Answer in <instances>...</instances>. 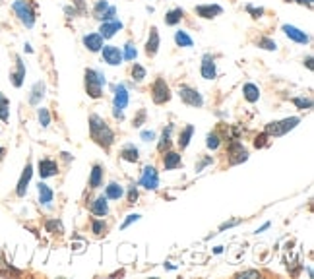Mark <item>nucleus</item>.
<instances>
[{
    "mask_svg": "<svg viewBox=\"0 0 314 279\" xmlns=\"http://www.w3.org/2000/svg\"><path fill=\"white\" fill-rule=\"evenodd\" d=\"M90 136L105 151L111 149L112 143H114V132H112V128L103 120V116L95 115V113L90 115Z\"/></svg>",
    "mask_w": 314,
    "mask_h": 279,
    "instance_id": "obj_1",
    "label": "nucleus"
},
{
    "mask_svg": "<svg viewBox=\"0 0 314 279\" xmlns=\"http://www.w3.org/2000/svg\"><path fill=\"white\" fill-rule=\"evenodd\" d=\"M107 80L105 74L99 68H86L84 70V88L86 93L91 99H101L103 97V88H105Z\"/></svg>",
    "mask_w": 314,
    "mask_h": 279,
    "instance_id": "obj_2",
    "label": "nucleus"
},
{
    "mask_svg": "<svg viewBox=\"0 0 314 279\" xmlns=\"http://www.w3.org/2000/svg\"><path fill=\"white\" fill-rule=\"evenodd\" d=\"M299 124H301V116H287V118H281V120L268 122L264 132L268 134L269 138H281V136L289 134L291 130H295Z\"/></svg>",
    "mask_w": 314,
    "mask_h": 279,
    "instance_id": "obj_3",
    "label": "nucleus"
},
{
    "mask_svg": "<svg viewBox=\"0 0 314 279\" xmlns=\"http://www.w3.org/2000/svg\"><path fill=\"white\" fill-rule=\"evenodd\" d=\"M12 10H14V14L18 16V20H20L27 29H31V27L35 25V22H37L35 10H33V6H31L27 0H14Z\"/></svg>",
    "mask_w": 314,
    "mask_h": 279,
    "instance_id": "obj_4",
    "label": "nucleus"
},
{
    "mask_svg": "<svg viewBox=\"0 0 314 279\" xmlns=\"http://www.w3.org/2000/svg\"><path fill=\"white\" fill-rule=\"evenodd\" d=\"M179 97L180 101L188 107H194V109H202L204 107V97L202 93L198 92L196 88L188 86V84H180L179 86Z\"/></svg>",
    "mask_w": 314,
    "mask_h": 279,
    "instance_id": "obj_5",
    "label": "nucleus"
},
{
    "mask_svg": "<svg viewBox=\"0 0 314 279\" xmlns=\"http://www.w3.org/2000/svg\"><path fill=\"white\" fill-rule=\"evenodd\" d=\"M171 97H173V92H171V88H169V84L165 82V78H156V82L152 84V99H154V103L156 105H165V103H169L171 101Z\"/></svg>",
    "mask_w": 314,
    "mask_h": 279,
    "instance_id": "obj_6",
    "label": "nucleus"
},
{
    "mask_svg": "<svg viewBox=\"0 0 314 279\" xmlns=\"http://www.w3.org/2000/svg\"><path fill=\"white\" fill-rule=\"evenodd\" d=\"M281 31L291 39L293 43H297V45H309V43H311V35H309L307 31H303L301 27H297V25L283 23V25H281Z\"/></svg>",
    "mask_w": 314,
    "mask_h": 279,
    "instance_id": "obj_7",
    "label": "nucleus"
},
{
    "mask_svg": "<svg viewBox=\"0 0 314 279\" xmlns=\"http://www.w3.org/2000/svg\"><path fill=\"white\" fill-rule=\"evenodd\" d=\"M140 186H144L146 190H157V188H159V173H157L156 167L146 165V167L142 169V175H140Z\"/></svg>",
    "mask_w": 314,
    "mask_h": 279,
    "instance_id": "obj_8",
    "label": "nucleus"
},
{
    "mask_svg": "<svg viewBox=\"0 0 314 279\" xmlns=\"http://www.w3.org/2000/svg\"><path fill=\"white\" fill-rule=\"evenodd\" d=\"M99 52H101L103 62L109 64V66H120L124 62L122 60V48H118L116 45H103V48Z\"/></svg>",
    "mask_w": 314,
    "mask_h": 279,
    "instance_id": "obj_9",
    "label": "nucleus"
},
{
    "mask_svg": "<svg viewBox=\"0 0 314 279\" xmlns=\"http://www.w3.org/2000/svg\"><path fill=\"white\" fill-rule=\"evenodd\" d=\"M130 103V93H128V86L126 84H116L112 86V107L116 109H126Z\"/></svg>",
    "mask_w": 314,
    "mask_h": 279,
    "instance_id": "obj_10",
    "label": "nucleus"
},
{
    "mask_svg": "<svg viewBox=\"0 0 314 279\" xmlns=\"http://www.w3.org/2000/svg\"><path fill=\"white\" fill-rule=\"evenodd\" d=\"M194 14L202 20H215L217 16L223 14V6L221 4H211V2L209 4H198V6H194Z\"/></svg>",
    "mask_w": 314,
    "mask_h": 279,
    "instance_id": "obj_11",
    "label": "nucleus"
},
{
    "mask_svg": "<svg viewBox=\"0 0 314 279\" xmlns=\"http://www.w3.org/2000/svg\"><path fill=\"white\" fill-rule=\"evenodd\" d=\"M245 161H248V149L237 140L231 141V145H229V165H241Z\"/></svg>",
    "mask_w": 314,
    "mask_h": 279,
    "instance_id": "obj_12",
    "label": "nucleus"
},
{
    "mask_svg": "<svg viewBox=\"0 0 314 279\" xmlns=\"http://www.w3.org/2000/svg\"><path fill=\"white\" fill-rule=\"evenodd\" d=\"M200 74L204 80H215L217 78V64H215V56L206 52L202 54V62H200Z\"/></svg>",
    "mask_w": 314,
    "mask_h": 279,
    "instance_id": "obj_13",
    "label": "nucleus"
},
{
    "mask_svg": "<svg viewBox=\"0 0 314 279\" xmlns=\"http://www.w3.org/2000/svg\"><path fill=\"white\" fill-rule=\"evenodd\" d=\"M122 29H124V23L116 18V20H111V22H101L97 33L107 41V39H112V37H114L118 31H122Z\"/></svg>",
    "mask_w": 314,
    "mask_h": 279,
    "instance_id": "obj_14",
    "label": "nucleus"
},
{
    "mask_svg": "<svg viewBox=\"0 0 314 279\" xmlns=\"http://www.w3.org/2000/svg\"><path fill=\"white\" fill-rule=\"evenodd\" d=\"M159 46H161L159 29H157L156 25H152V27H150V35H148V41H146V46H144V50H146V54H148L150 58H154L157 52H159Z\"/></svg>",
    "mask_w": 314,
    "mask_h": 279,
    "instance_id": "obj_15",
    "label": "nucleus"
},
{
    "mask_svg": "<svg viewBox=\"0 0 314 279\" xmlns=\"http://www.w3.org/2000/svg\"><path fill=\"white\" fill-rule=\"evenodd\" d=\"M82 45L86 46L90 52H99L103 48V45H105V39L97 31H93V33H86L82 37Z\"/></svg>",
    "mask_w": 314,
    "mask_h": 279,
    "instance_id": "obj_16",
    "label": "nucleus"
},
{
    "mask_svg": "<svg viewBox=\"0 0 314 279\" xmlns=\"http://www.w3.org/2000/svg\"><path fill=\"white\" fill-rule=\"evenodd\" d=\"M31 177H33V165L31 163H27L25 167H23V173L22 177H20V181H18V186H16V194L23 198L25 196V192H27V186L31 183Z\"/></svg>",
    "mask_w": 314,
    "mask_h": 279,
    "instance_id": "obj_17",
    "label": "nucleus"
},
{
    "mask_svg": "<svg viewBox=\"0 0 314 279\" xmlns=\"http://www.w3.org/2000/svg\"><path fill=\"white\" fill-rule=\"evenodd\" d=\"M90 211L95 217H107L109 215V200H107V196H97L90 204Z\"/></svg>",
    "mask_w": 314,
    "mask_h": 279,
    "instance_id": "obj_18",
    "label": "nucleus"
},
{
    "mask_svg": "<svg viewBox=\"0 0 314 279\" xmlns=\"http://www.w3.org/2000/svg\"><path fill=\"white\" fill-rule=\"evenodd\" d=\"M37 173H39V177L41 179H51V177H56V173H58V163L54 161V159H41L39 165H37Z\"/></svg>",
    "mask_w": 314,
    "mask_h": 279,
    "instance_id": "obj_19",
    "label": "nucleus"
},
{
    "mask_svg": "<svg viewBox=\"0 0 314 279\" xmlns=\"http://www.w3.org/2000/svg\"><path fill=\"white\" fill-rule=\"evenodd\" d=\"M10 82L14 88H22L25 82V62L22 60V56H16V70L10 74Z\"/></svg>",
    "mask_w": 314,
    "mask_h": 279,
    "instance_id": "obj_20",
    "label": "nucleus"
},
{
    "mask_svg": "<svg viewBox=\"0 0 314 279\" xmlns=\"http://www.w3.org/2000/svg\"><path fill=\"white\" fill-rule=\"evenodd\" d=\"M173 130H175L173 124H167V126L163 128V132H161V136H159V141H157V151H159V153H165V151L171 149V143H173V141H171Z\"/></svg>",
    "mask_w": 314,
    "mask_h": 279,
    "instance_id": "obj_21",
    "label": "nucleus"
},
{
    "mask_svg": "<svg viewBox=\"0 0 314 279\" xmlns=\"http://www.w3.org/2000/svg\"><path fill=\"white\" fill-rule=\"evenodd\" d=\"M103 179H105V169H103V165H99V163H95L93 167H91V175H90V188H101L103 186Z\"/></svg>",
    "mask_w": 314,
    "mask_h": 279,
    "instance_id": "obj_22",
    "label": "nucleus"
},
{
    "mask_svg": "<svg viewBox=\"0 0 314 279\" xmlns=\"http://www.w3.org/2000/svg\"><path fill=\"white\" fill-rule=\"evenodd\" d=\"M47 93V86L45 82L41 80V82H35L33 84V88H31V95H29V105H39L41 101H43V97H45Z\"/></svg>",
    "mask_w": 314,
    "mask_h": 279,
    "instance_id": "obj_23",
    "label": "nucleus"
},
{
    "mask_svg": "<svg viewBox=\"0 0 314 279\" xmlns=\"http://www.w3.org/2000/svg\"><path fill=\"white\" fill-rule=\"evenodd\" d=\"M163 167H165V171H173V169H179L182 167V157H180V153L177 151H165V155H163Z\"/></svg>",
    "mask_w": 314,
    "mask_h": 279,
    "instance_id": "obj_24",
    "label": "nucleus"
},
{
    "mask_svg": "<svg viewBox=\"0 0 314 279\" xmlns=\"http://www.w3.org/2000/svg\"><path fill=\"white\" fill-rule=\"evenodd\" d=\"M120 159L126 163H138V159H140V149L136 147L134 143H126V145L120 149Z\"/></svg>",
    "mask_w": 314,
    "mask_h": 279,
    "instance_id": "obj_25",
    "label": "nucleus"
},
{
    "mask_svg": "<svg viewBox=\"0 0 314 279\" xmlns=\"http://www.w3.org/2000/svg\"><path fill=\"white\" fill-rule=\"evenodd\" d=\"M37 192H39V202L43 204V206H51L52 204V200H54V192H52V188L45 183H39L37 185Z\"/></svg>",
    "mask_w": 314,
    "mask_h": 279,
    "instance_id": "obj_26",
    "label": "nucleus"
},
{
    "mask_svg": "<svg viewBox=\"0 0 314 279\" xmlns=\"http://www.w3.org/2000/svg\"><path fill=\"white\" fill-rule=\"evenodd\" d=\"M173 39H175V45L180 46V48H192L194 46V39L184 29H177L175 35H173Z\"/></svg>",
    "mask_w": 314,
    "mask_h": 279,
    "instance_id": "obj_27",
    "label": "nucleus"
},
{
    "mask_svg": "<svg viewBox=\"0 0 314 279\" xmlns=\"http://www.w3.org/2000/svg\"><path fill=\"white\" fill-rule=\"evenodd\" d=\"M192 136H194V126L192 124H186L182 130L179 132V140H177V143H179L180 151L182 149H186L188 145H190V140H192Z\"/></svg>",
    "mask_w": 314,
    "mask_h": 279,
    "instance_id": "obj_28",
    "label": "nucleus"
},
{
    "mask_svg": "<svg viewBox=\"0 0 314 279\" xmlns=\"http://www.w3.org/2000/svg\"><path fill=\"white\" fill-rule=\"evenodd\" d=\"M243 97L247 99L248 103H258V99H260V88L256 84L248 82V84L243 86Z\"/></svg>",
    "mask_w": 314,
    "mask_h": 279,
    "instance_id": "obj_29",
    "label": "nucleus"
},
{
    "mask_svg": "<svg viewBox=\"0 0 314 279\" xmlns=\"http://www.w3.org/2000/svg\"><path fill=\"white\" fill-rule=\"evenodd\" d=\"M182 18H184V10L179 8V6H175V8L167 10V14H165V23L171 25V27H175V25H179Z\"/></svg>",
    "mask_w": 314,
    "mask_h": 279,
    "instance_id": "obj_30",
    "label": "nucleus"
},
{
    "mask_svg": "<svg viewBox=\"0 0 314 279\" xmlns=\"http://www.w3.org/2000/svg\"><path fill=\"white\" fill-rule=\"evenodd\" d=\"M105 196H107V200H120L124 196V188L112 181V183L105 186Z\"/></svg>",
    "mask_w": 314,
    "mask_h": 279,
    "instance_id": "obj_31",
    "label": "nucleus"
},
{
    "mask_svg": "<svg viewBox=\"0 0 314 279\" xmlns=\"http://www.w3.org/2000/svg\"><path fill=\"white\" fill-rule=\"evenodd\" d=\"M130 76H132V80H134L136 84H140V82H144V80L148 78V70H146V66L138 64V62H132V68H130Z\"/></svg>",
    "mask_w": 314,
    "mask_h": 279,
    "instance_id": "obj_32",
    "label": "nucleus"
},
{
    "mask_svg": "<svg viewBox=\"0 0 314 279\" xmlns=\"http://www.w3.org/2000/svg\"><path fill=\"white\" fill-rule=\"evenodd\" d=\"M0 120L2 122L10 120V99L4 93H0Z\"/></svg>",
    "mask_w": 314,
    "mask_h": 279,
    "instance_id": "obj_33",
    "label": "nucleus"
},
{
    "mask_svg": "<svg viewBox=\"0 0 314 279\" xmlns=\"http://www.w3.org/2000/svg\"><path fill=\"white\" fill-rule=\"evenodd\" d=\"M138 58V48L132 41H128L126 45L122 46V60H128V62H134Z\"/></svg>",
    "mask_w": 314,
    "mask_h": 279,
    "instance_id": "obj_34",
    "label": "nucleus"
},
{
    "mask_svg": "<svg viewBox=\"0 0 314 279\" xmlns=\"http://www.w3.org/2000/svg\"><path fill=\"white\" fill-rule=\"evenodd\" d=\"M256 46L262 48V50H269V52H275V50H277V43H275V39H271V37H258V39H256Z\"/></svg>",
    "mask_w": 314,
    "mask_h": 279,
    "instance_id": "obj_35",
    "label": "nucleus"
},
{
    "mask_svg": "<svg viewBox=\"0 0 314 279\" xmlns=\"http://www.w3.org/2000/svg\"><path fill=\"white\" fill-rule=\"evenodd\" d=\"M109 8V0H97L95 4H93V8H91V16L99 22L101 20V16L105 14V10Z\"/></svg>",
    "mask_w": 314,
    "mask_h": 279,
    "instance_id": "obj_36",
    "label": "nucleus"
},
{
    "mask_svg": "<svg viewBox=\"0 0 314 279\" xmlns=\"http://www.w3.org/2000/svg\"><path fill=\"white\" fill-rule=\"evenodd\" d=\"M45 229L47 232H51V234H62V232H64V225H62L60 219H49L45 223Z\"/></svg>",
    "mask_w": 314,
    "mask_h": 279,
    "instance_id": "obj_37",
    "label": "nucleus"
},
{
    "mask_svg": "<svg viewBox=\"0 0 314 279\" xmlns=\"http://www.w3.org/2000/svg\"><path fill=\"white\" fill-rule=\"evenodd\" d=\"M291 103L301 111H311L313 109V99L311 97H293Z\"/></svg>",
    "mask_w": 314,
    "mask_h": 279,
    "instance_id": "obj_38",
    "label": "nucleus"
},
{
    "mask_svg": "<svg viewBox=\"0 0 314 279\" xmlns=\"http://www.w3.org/2000/svg\"><path fill=\"white\" fill-rule=\"evenodd\" d=\"M91 232L97 234V236L105 234L107 232V223L103 219H91Z\"/></svg>",
    "mask_w": 314,
    "mask_h": 279,
    "instance_id": "obj_39",
    "label": "nucleus"
},
{
    "mask_svg": "<svg viewBox=\"0 0 314 279\" xmlns=\"http://www.w3.org/2000/svg\"><path fill=\"white\" fill-rule=\"evenodd\" d=\"M206 145H208V149L215 151V149L221 145V140H219V136H217L215 132H209V134L206 136Z\"/></svg>",
    "mask_w": 314,
    "mask_h": 279,
    "instance_id": "obj_40",
    "label": "nucleus"
},
{
    "mask_svg": "<svg viewBox=\"0 0 314 279\" xmlns=\"http://www.w3.org/2000/svg\"><path fill=\"white\" fill-rule=\"evenodd\" d=\"M245 10H247V14H250L254 20H258V18H262V16L266 14V10H264L262 6H254V4H247Z\"/></svg>",
    "mask_w": 314,
    "mask_h": 279,
    "instance_id": "obj_41",
    "label": "nucleus"
},
{
    "mask_svg": "<svg viewBox=\"0 0 314 279\" xmlns=\"http://www.w3.org/2000/svg\"><path fill=\"white\" fill-rule=\"evenodd\" d=\"M37 116H39V124H41L43 128H49V124H51V113H49V109L41 107V109L37 111Z\"/></svg>",
    "mask_w": 314,
    "mask_h": 279,
    "instance_id": "obj_42",
    "label": "nucleus"
},
{
    "mask_svg": "<svg viewBox=\"0 0 314 279\" xmlns=\"http://www.w3.org/2000/svg\"><path fill=\"white\" fill-rule=\"evenodd\" d=\"M116 16H118V10H116V6H112V4H109V8L105 10V14L101 16V20H99V23L101 22H111V20H116Z\"/></svg>",
    "mask_w": 314,
    "mask_h": 279,
    "instance_id": "obj_43",
    "label": "nucleus"
},
{
    "mask_svg": "<svg viewBox=\"0 0 314 279\" xmlns=\"http://www.w3.org/2000/svg\"><path fill=\"white\" fill-rule=\"evenodd\" d=\"M146 116H148V111H146V109H140L138 115L132 118V126H134V128H140V126L146 122Z\"/></svg>",
    "mask_w": 314,
    "mask_h": 279,
    "instance_id": "obj_44",
    "label": "nucleus"
},
{
    "mask_svg": "<svg viewBox=\"0 0 314 279\" xmlns=\"http://www.w3.org/2000/svg\"><path fill=\"white\" fill-rule=\"evenodd\" d=\"M142 219V215L140 213H130V215H126V219H124V223L120 225V229L124 231V229H128L132 223H136V221H140Z\"/></svg>",
    "mask_w": 314,
    "mask_h": 279,
    "instance_id": "obj_45",
    "label": "nucleus"
},
{
    "mask_svg": "<svg viewBox=\"0 0 314 279\" xmlns=\"http://www.w3.org/2000/svg\"><path fill=\"white\" fill-rule=\"evenodd\" d=\"M211 163H213V159H211V155H206V157H202L200 161L196 163V167H194V169H196V173H202L204 169H206L208 165H211Z\"/></svg>",
    "mask_w": 314,
    "mask_h": 279,
    "instance_id": "obj_46",
    "label": "nucleus"
},
{
    "mask_svg": "<svg viewBox=\"0 0 314 279\" xmlns=\"http://www.w3.org/2000/svg\"><path fill=\"white\" fill-rule=\"evenodd\" d=\"M126 200H128V204H134L136 200H138V188H136V185H130L128 192H126Z\"/></svg>",
    "mask_w": 314,
    "mask_h": 279,
    "instance_id": "obj_47",
    "label": "nucleus"
},
{
    "mask_svg": "<svg viewBox=\"0 0 314 279\" xmlns=\"http://www.w3.org/2000/svg\"><path fill=\"white\" fill-rule=\"evenodd\" d=\"M268 134H266V132H262V134H260V136H256V140H254V147H258V149H260V147H264V145H266V143H268Z\"/></svg>",
    "mask_w": 314,
    "mask_h": 279,
    "instance_id": "obj_48",
    "label": "nucleus"
},
{
    "mask_svg": "<svg viewBox=\"0 0 314 279\" xmlns=\"http://www.w3.org/2000/svg\"><path fill=\"white\" fill-rule=\"evenodd\" d=\"M239 223H241V219H231V221H225V223L219 225V229H217V231L223 232V231H227V229H231V227H237Z\"/></svg>",
    "mask_w": 314,
    "mask_h": 279,
    "instance_id": "obj_49",
    "label": "nucleus"
},
{
    "mask_svg": "<svg viewBox=\"0 0 314 279\" xmlns=\"http://www.w3.org/2000/svg\"><path fill=\"white\" fill-rule=\"evenodd\" d=\"M72 6L78 10V14H80V16H84V14H86V10H88L84 0H72Z\"/></svg>",
    "mask_w": 314,
    "mask_h": 279,
    "instance_id": "obj_50",
    "label": "nucleus"
},
{
    "mask_svg": "<svg viewBox=\"0 0 314 279\" xmlns=\"http://www.w3.org/2000/svg\"><path fill=\"white\" fill-rule=\"evenodd\" d=\"M237 278H260V272L258 270H247V272H239Z\"/></svg>",
    "mask_w": 314,
    "mask_h": 279,
    "instance_id": "obj_51",
    "label": "nucleus"
},
{
    "mask_svg": "<svg viewBox=\"0 0 314 279\" xmlns=\"http://www.w3.org/2000/svg\"><path fill=\"white\" fill-rule=\"evenodd\" d=\"M140 138L144 140V141H154V140H156V132H154V130H142V132H140Z\"/></svg>",
    "mask_w": 314,
    "mask_h": 279,
    "instance_id": "obj_52",
    "label": "nucleus"
},
{
    "mask_svg": "<svg viewBox=\"0 0 314 279\" xmlns=\"http://www.w3.org/2000/svg\"><path fill=\"white\" fill-rule=\"evenodd\" d=\"M64 14H66L68 20H74V18H78L80 14H78V10L74 8V6H64Z\"/></svg>",
    "mask_w": 314,
    "mask_h": 279,
    "instance_id": "obj_53",
    "label": "nucleus"
},
{
    "mask_svg": "<svg viewBox=\"0 0 314 279\" xmlns=\"http://www.w3.org/2000/svg\"><path fill=\"white\" fill-rule=\"evenodd\" d=\"M112 116H114V118H118V120H124V113H122V109L112 107Z\"/></svg>",
    "mask_w": 314,
    "mask_h": 279,
    "instance_id": "obj_54",
    "label": "nucleus"
},
{
    "mask_svg": "<svg viewBox=\"0 0 314 279\" xmlns=\"http://www.w3.org/2000/svg\"><path fill=\"white\" fill-rule=\"evenodd\" d=\"M269 227H271V221H266V223H264V225H260V227H258V229H256V234H258V232H264V231H268Z\"/></svg>",
    "mask_w": 314,
    "mask_h": 279,
    "instance_id": "obj_55",
    "label": "nucleus"
},
{
    "mask_svg": "<svg viewBox=\"0 0 314 279\" xmlns=\"http://www.w3.org/2000/svg\"><path fill=\"white\" fill-rule=\"evenodd\" d=\"M305 64H307V68L311 70V72H313V70H314V64H313V56H311V54H309V56H307V58H305Z\"/></svg>",
    "mask_w": 314,
    "mask_h": 279,
    "instance_id": "obj_56",
    "label": "nucleus"
},
{
    "mask_svg": "<svg viewBox=\"0 0 314 279\" xmlns=\"http://www.w3.org/2000/svg\"><path fill=\"white\" fill-rule=\"evenodd\" d=\"M163 266H165V270H169V272H175V270H177V266H173L171 262H165Z\"/></svg>",
    "mask_w": 314,
    "mask_h": 279,
    "instance_id": "obj_57",
    "label": "nucleus"
},
{
    "mask_svg": "<svg viewBox=\"0 0 314 279\" xmlns=\"http://www.w3.org/2000/svg\"><path fill=\"white\" fill-rule=\"evenodd\" d=\"M299 4H301V6H305V4H307V8H309V10L313 8V0H299Z\"/></svg>",
    "mask_w": 314,
    "mask_h": 279,
    "instance_id": "obj_58",
    "label": "nucleus"
},
{
    "mask_svg": "<svg viewBox=\"0 0 314 279\" xmlns=\"http://www.w3.org/2000/svg\"><path fill=\"white\" fill-rule=\"evenodd\" d=\"M221 252H223V246H215L213 248V254H221Z\"/></svg>",
    "mask_w": 314,
    "mask_h": 279,
    "instance_id": "obj_59",
    "label": "nucleus"
},
{
    "mask_svg": "<svg viewBox=\"0 0 314 279\" xmlns=\"http://www.w3.org/2000/svg\"><path fill=\"white\" fill-rule=\"evenodd\" d=\"M25 52H33V48H31L29 43H25Z\"/></svg>",
    "mask_w": 314,
    "mask_h": 279,
    "instance_id": "obj_60",
    "label": "nucleus"
},
{
    "mask_svg": "<svg viewBox=\"0 0 314 279\" xmlns=\"http://www.w3.org/2000/svg\"><path fill=\"white\" fill-rule=\"evenodd\" d=\"M4 153H6V149H4V147H0V161L4 159Z\"/></svg>",
    "mask_w": 314,
    "mask_h": 279,
    "instance_id": "obj_61",
    "label": "nucleus"
},
{
    "mask_svg": "<svg viewBox=\"0 0 314 279\" xmlns=\"http://www.w3.org/2000/svg\"><path fill=\"white\" fill-rule=\"evenodd\" d=\"M62 157H64V159H66V161H70V159H72V157H70V153H66V151H64V153H62Z\"/></svg>",
    "mask_w": 314,
    "mask_h": 279,
    "instance_id": "obj_62",
    "label": "nucleus"
},
{
    "mask_svg": "<svg viewBox=\"0 0 314 279\" xmlns=\"http://www.w3.org/2000/svg\"><path fill=\"white\" fill-rule=\"evenodd\" d=\"M285 2H295V4H299V0H285Z\"/></svg>",
    "mask_w": 314,
    "mask_h": 279,
    "instance_id": "obj_63",
    "label": "nucleus"
}]
</instances>
